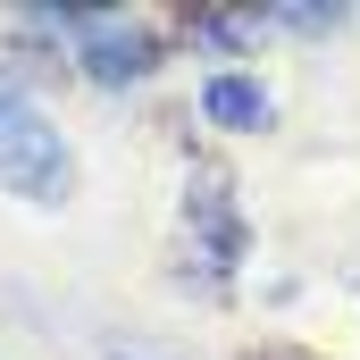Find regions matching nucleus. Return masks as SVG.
<instances>
[{"instance_id": "obj_2", "label": "nucleus", "mask_w": 360, "mask_h": 360, "mask_svg": "<svg viewBox=\"0 0 360 360\" xmlns=\"http://www.w3.org/2000/svg\"><path fill=\"white\" fill-rule=\"evenodd\" d=\"M160 51H151V34H126V25H84V76L92 84H126V76H143Z\"/></svg>"}, {"instance_id": "obj_3", "label": "nucleus", "mask_w": 360, "mask_h": 360, "mask_svg": "<svg viewBox=\"0 0 360 360\" xmlns=\"http://www.w3.org/2000/svg\"><path fill=\"white\" fill-rule=\"evenodd\" d=\"M201 109L218 126H269V92L252 84V76H210L201 84Z\"/></svg>"}, {"instance_id": "obj_1", "label": "nucleus", "mask_w": 360, "mask_h": 360, "mask_svg": "<svg viewBox=\"0 0 360 360\" xmlns=\"http://www.w3.org/2000/svg\"><path fill=\"white\" fill-rule=\"evenodd\" d=\"M0 184L25 193V201H68V184H76L68 143L51 134V117L8 84H0Z\"/></svg>"}]
</instances>
